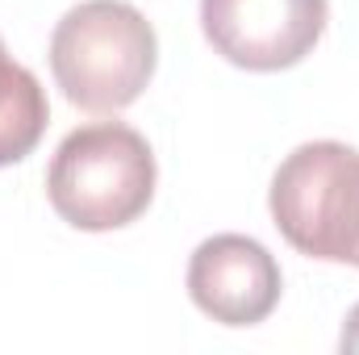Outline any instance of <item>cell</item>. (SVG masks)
<instances>
[{"mask_svg":"<svg viewBox=\"0 0 359 355\" xmlns=\"http://www.w3.org/2000/svg\"><path fill=\"white\" fill-rule=\"evenodd\" d=\"M159 38L130 0H84L50 34V72L84 113H121L155 80Z\"/></svg>","mask_w":359,"mask_h":355,"instance_id":"1","label":"cell"},{"mask_svg":"<svg viewBox=\"0 0 359 355\" xmlns=\"http://www.w3.org/2000/svg\"><path fill=\"white\" fill-rule=\"evenodd\" d=\"M155 180L159 168L151 142L134 126L92 121L59 142L46 168V196L67 226L104 234L138 222L151 209Z\"/></svg>","mask_w":359,"mask_h":355,"instance_id":"2","label":"cell"},{"mask_svg":"<svg viewBox=\"0 0 359 355\" xmlns=\"http://www.w3.org/2000/svg\"><path fill=\"white\" fill-rule=\"evenodd\" d=\"M268 209L292 251L359 267V151L322 138L297 147L271 176Z\"/></svg>","mask_w":359,"mask_h":355,"instance_id":"3","label":"cell"},{"mask_svg":"<svg viewBox=\"0 0 359 355\" xmlns=\"http://www.w3.org/2000/svg\"><path fill=\"white\" fill-rule=\"evenodd\" d=\"M326 0H201L209 46L243 72L297 67L326 34Z\"/></svg>","mask_w":359,"mask_h":355,"instance_id":"4","label":"cell"},{"mask_svg":"<svg viewBox=\"0 0 359 355\" xmlns=\"http://www.w3.org/2000/svg\"><path fill=\"white\" fill-rule=\"evenodd\" d=\"M284 276L259 239L213 234L188 260L192 305L222 326H255L280 305Z\"/></svg>","mask_w":359,"mask_h":355,"instance_id":"5","label":"cell"},{"mask_svg":"<svg viewBox=\"0 0 359 355\" xmlns=\"http://www.w3.org/2000/svg\"><path fill=\"white\" fill-rule=\"evenodd\" d=\"M46 126H50L46 88L29 67L8 59L0 38V168H13L25 155H34Z\"/></svg>","mask_w":359,"mask_h":355,"instance_id":"6","label":"cell"},{"mask_svg":"<svg viewBox=\"0 0 359 355\" xmlns=\"http://www.w3.org/2000/svg\"><path fill=\"white\" fill-rule=\"evenodd\" d=\"M339 347H343V351H351V355H359V305L347 314V326H343V339H339Z\"/></svg>","mask_w":359,"mask_h":355,"instance_id":"7","label":"cell"}]
</instances>
